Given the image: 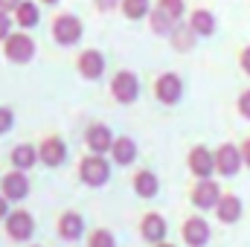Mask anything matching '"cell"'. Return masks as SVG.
Segmentation results:
<instances>
[{
    "instance_id": "18",
    "label": "cell",
    "mask_w": 250,
    "mask_h": 247,
    "mask_svg": "<svg viewBox=\"0 0 250 247\" xmlns=\"http://www.w3.org/2000/svg\"><path fill=\"white\" fill-rule=\"evenodd\" d=\"M134 157H137V145H134V140H128V137L114 140V160H117L120 166H128Z\"/></svg>"
},
{
    "instance_id": "23",
    "label": "cell",
    "mask_w": 250,
    "mask_h": 247,
    "mask_svg": "<svg viewBox=\"0 0 250 247\" xmlns=\"http://www.w3.org/2000/svg\"><path fill=\"white\" fill-rule=\"evenodd\" d=\"M12 163H15L18 169L35 166V148H32V145H18V148L12 151Z\"/></svg>"
},
{
    "instance_id": "2",
    "label": "cell",
    "mask_w": 250,
    "mask_h": 247,
    "mask_svg": "<svg viewBox=\"0 0 250 247\" xmlns=\"http://www.w3.org/2000/svg\"><path fill=\"white\" fill-rule=\"evenodd\" d=\"M187 163H189V172H192L198 181H204V178H212V175H215V154H212L207 145H195V148L189 151Z\"/></svg>"
},
{
    "instance_id": "12",
    "label": "cell",
    "mask_w": 250,
    "mask_h": 247,
    "mask_svg": "<svg viewBox=\"0 0 250 247\" xmlns=\"http://www.w3.org/2000/svg\"><path fill=\"white\" fill-rule=\"evenodd\" d=\"M189 26H192V32H195V35L209 38V35L215 32L218 21H215V15H212L209 9H195V12L189 15Z\"/></svg>"
},
{
    "instance_id": "6",
    "label": "cell",
    "mask_w": 250,
    "mask_h": 247,
    "mask_svg": "<svg viewBox=\"0 0 250 247\" xmlns=\"http://www.w3.org/2000/svg\"><path fill=\"white\" fill-rule=\"evenodd\" d=\"M79 175H82V181L87 186H102L108 181V175H111V166L96 154V157H84L82 160V166H79Z\"/></svg>"
},
{
    "instance_id": "34",
    "label": "cell",
    "mask_w": 250,
    "mask_h": 247,
    "mask_svg": "<svg viewBox=\"0 0 250 247\" xmlns=\"http://www.w3.org/2000/svg\"><path fill=\"white\" fill-rule=\"evenodd\" d=\"M6 209H9V206H6V198H0V218L6 215Z\"/></svg>"
},
{
    "instance_id": "35",
    "label": "cell",
    "mask_w": 250,
    "mask_h": 247,
    "mask_svg": "<svg viewBox=\"0 0 250 247\" xmlns=\"http://www.w3.org/2000/svg\"><path fill=\"white\" fill-rule=\"evenodd\" d=\"M157 247H175V245H166V242H160V245H157Z\"/></svg>"
},
{
    "instance_id": "10",
    "label": "cell",
    "mask_w": 250,
    "mask_h": 247,
    "mask_svg": "<svg viewBox=\"0 0 250 247\" xmlns=\"http://www.w3.org/2000/svg\"><path fill=\"white\" fill-rule=\"evenodd\" d=\"M32 53H35V44L29 35H9L6 38V59L9 62H29Z\"/></svg>"
},
{
    "instance_id": "27",
    "label": "cell",
    "mask_w": 250,
    "mask_h": 247,
    "mask_svg": "<svg viewBox=\"0 0 250 247\" xmlns=\"http://www.w3.org/2000/svg\"><path fill=\"white\" fill-rule=\"evenodd\" d=\"M90 247H114V236L108 230H96L90 236Z\"/></svg>"
},
{
    "instance_id": "24",
    "label": "cell",
    "mask_w": 250,
    "mask_h": 247,
    "mask_svg": "<svg viewBox=\"0 0 250 247\" xmlns=\"http://www.w3.org/2000/svg\"><path fill=\"white\" fill-rule=\"evenodd\" d=\"M123 12H125V18L140 21V18L148 15V0H123Z\"/></svg>"
},
{
    "instance_id": "11",
    "label": "cell",
    "mask_w": 250,
    "mask_h": 247,
    "mask_svg": "<svg viewBox=\"0 0 250 247\" xmlns=\"http://www.w3.org/2000/svg\"><path fill=\"white\" fill-rule=\"evenodd\" d=\"M32 230H35V224H32V215H26V212H12L6 218V233L18 242H26L32 236Z\"/></svg>"
},
{
    "instance_id": "4",
    "label": "cell",
    "mask_w": 250,
    "mask_h": 247,
    "mask_svg": "<svg viewBox=\"0 0 250 247\" xmlns=\"http://www.w3.org/2000/svg\"><path fill=\"white\" fill-rule=\"evenodd\" d=\"M181 236H184V242L189 247H207L209 245V236H212V230H209V224H207V218H201V215H192L184 221V230H181Z\"/></svg>"
},
{
    "instance_id": "29",
    "label": "cell",
    "mask_w": 250,
    "mask_h": 247,
    "mask_svg": "<svg viewBox=\"0 0 250 247\" xmlns=\"http://www.w3.org/2000/svg\"><path fill=\"white\" fill-rule=\"evenodd\" d=\"M9 35H12V21L6 12H0V41H6Z\"/></svg>"
},
{
    "instance_id": "31",
    "label": "cell",
    "mask_w": 250,
    "mask_h": 247,
    "mask_svg": "<svg viewBox=\"0 0 250 247\" xmlns=\"http://www.w3.org/2000/svg\"><path fill=\"white\" fill-rule=\"evenodd\" d=\"M239 148H242V163L250 169V137H245V140H242V145H239Z\"/></svg>"
},
{
    "instance_id": "32",
    "label": "cell",
    "mask_w": 250,
    "mask_h": 247,
    "mask_svg": "<svg viewBox=\"0 0 250 247\" xmlns=\"http://www.w3.org/2000/svg\"><path fill=\"white\" fill-rule=\"evenodd\" d=\"M21 0H0V12H9V9H18Z\"/></svg>"
},
{
    "instance_id": "3",
    "label": "cell",
    "mask_w": 250,
    "mask_h": 247,
    "mask_svg": "<svg viewBox=\"0 0 250 247\" xmlns=\"http://www.w3.org/2000/svg\"><path fill=\"white\" fill-rule=\"evenodd\" d=\"M192 204L198 206V209H215V204H218V198H221V186L215 184L212 178H204V181H198V184L192 186Z\"/></svg>"
},
{
    "instance_id": "13",
    "label": "cell",
    "mask_w": 250,
    "mask_h": 247,
    "mask_svg": "<svg viewBox=\"0 0 250 247\" xmlns=\"http://www.w3.org/2000/svg\"><path fill=\"white\" fill-rule=\"evenodd\" d=\"M143 239L146 242H154V245H160L163 239H166V218L163 215H157V212H151V215H146L143 218Z\"/></svg>"
},
{
    "instance_id": "14",
    "label": "cell",
    "mask_w": 250,
    "mask_h": 247,
    "mask_svg": "<svg viewBox=\"0 0 250 247\" xmlns=\"http://www.w3.org/2000/svg\"><path fill=\"white\" fill-rule=\"evenodd\" d=\"M38 154H41V160H44L47 166H62V163H64V157H67V148H64V143H62V140L50 137V140H44V143H41Z\"/></svg>"
},
{
    "instance_id": "28",
    "label": "cell",
    "mask_w": 250,
    "mask_h": 247,
    "mask_svg": "<svg viewBox=\"0 0 250 247\" xmlns=\"http://www.w3.org/2000/svg\"><path fill=\"white\" fill-rule=\"evenodd\" d=\"M12 123H15L12 111H9V108H0V134H6V131L12 128Z\"/></svg>"
},
{
    "instance_id": "26",
    "label": "cell",
    "mask_w": 250,
    "mask_h": 247,
    "mask_svg": "<svg viewBox=\"0 0 250 247\" xmlns=\"http://www.w3.org/2000/svg\"><path fill=\"white\" fill-rule=\"evenodd\" d=\"M236 111H239V117H242V120H248V123H250V87L239 93V99H236Z\"/></svg>"
},
{
    "instance_id": "16",
    "label": "cell",
    "mask_w": 250,
    "mask_h": 247,
    "mask_svg": "<svg viewBox=\"0 0 250 247\" xmlns=\"http://www.w3.org/2000/svg\"><path fill=\"white\" fill-rule=\"evenodd\" d=\"M79 70H82V76H87V79H99L102 70H105V59H102V53H96V50L82 53V59H79Z\"/></svg>"
},
{
    "instance_id": "19",
    "label": "cell",
    "mask_w": 250,
    "mask_h": 247,
    "mask_svg": "<svg viewBox=\"0 0 250 247\" xmlns=\"http://www.w3.org/2000/svg\"><path fill=\"white\" fill-rule=\"evenodd\" d=\"M59 233H62V239H79L82 236V218L76 215V212H64L62 221H59Z\"/></svg>"
},
{
    "instance_id": "33",
    "label": "cell",
    "mask_w": 250,
    "mask_h": 247,
    "mask_svg": "<svg viewBox=\"0 0 250 247\" xmlns=\"http://www.w3.org/2000/svg\"><path fill=\"white\" fill-rule=\"evenodd\" d=\"M96 6H99L102 12H108V9H114V6H117V0H96Z\"/></svg>"
},
{
    "instance_id": "1",
    "label": "cell",
    "mask_w": 250,
    "mask_h": 247,
    "mask_svg": "<svg viewBox=\"0 0 250 247\" xmlns=\"http://www.w3.org/2000/svg\"><path fill=\"white\" fill-rule=\"evenodd\" d=\"M212 154H215V172H218L221 178H233V175H239V169L245 166V163H242V148L233 145V143H221Z\"/></svg>"
},
{
    "instance_id": "25",
    "label": "cell",
    "mask_w": 250,
    "mask_h": 247,
    "mask_svg": "<svg viewBox=\"0 0 250 247\" xmlns=\"http://www.w3.org/2000/svg\"><path fill=\"white\" fill-rule=\"evenodd\" d=\"M157 9H160L166 18H172V21L178 23V21L184 18V9H187V6H184V0H157Z\"/></svg>"
},
{
    "instance_id": "21",
    "label": "cell",
    "mask_w": 250,
    "mask_h": 247,
    "mask_svg": "<svg viewBox=\"0 0 250 247\" xmlns=\"http://www.w3.org/2000/svg\"><path fill=\"white\" fill-rule=\"evenodd\" d=\"M15 18H18V23H21V26H35V23H38V6H35V3H26V0H21V3H18V9H15Z\"/></svg>"
},
{
    "instance_id": "22",
    "label": "cell",
    "mask_w": 250,
    "mask_h": 247,
    "mask_svg": "<svg viewBox=\"0 0 250 247\" xmlns=\"http://www.w3.org/2000/svg\"><path fill=\"white\" fill-rule=\"evenodd\" d=\"M195 32H192V26H175V32H172V41H175V47L181 50V53H187V50H192L195 47Z\"/></svg>"
},
{
    "instance_id": "7",
    "label": "cell",
    "mask_w": 250,
    "mask_h": 247,
    "mask_svg": "<svg viewBox=\"0 0 250 247\" xmlns=\"http://www.w3.org/2000/svg\"><path fill=\"white\" fill-rule=\"evenodd\" d=\"M242 212H245L242 198H239L236 192H221V198H218V204H215L218 221H221V224H236V221L242 218Z\"/></svg>"
},
{
    "instance_id": "8",
    "label": "cell",
    "mask_w": 250,
    "mask_h": 247,
    "mask_svg": "<svg viewBox=\"0 0 250 247\" xmlns=\"http://www.w3.org/2000/svg\"><path fill=\"white\" fill-rule=\"evenodd\" d=\"M111 93H114V99H117V102H123V105L134 102V99H137V93H140V82H137V76H134V73H128V70L117 73V76H114V84H111Z\"/></svg>"
},
{
    "instance_id": "17",
    "label": "cell",
    "mask_w": 250,
    "mask_h": 247,
    "mask_svg": "<svg viewBox=\"0 0 250 247\" xmlns=\"http://www.w3.org/2000/svg\"><path fill=\"white\" fill-rule=\"evenodd\" d=\"M87 145H90L96 154H102V151L114 148V137H111V131H108L105 125H93V128L87 131Z\"/></svg>"
},
{
    "instance_id": "5",
    "label": "cell",
    "mask_w": 250,
    "mask_h": 247,
    "mask_svg": "<svg viewBox=\"0 0 250 247\" xmlns=\"http://www.w3.org/2000/svg\"><path fill=\"white\" fill-rule=\"evenodd\" d=\"M154 96H157L163 105H175V102L184 96V82H181V76L163 73V76L154 82Z\"/></svg>"
},
{
    "instance_id": "15",
    "label": "cell",
    "mask_w": 250,
    "mask_h": 247,
    "mask_svg": "<svg viewBox=\"0 0 250 247\" xmlns=\"http://www.w3.org/2000/svg\"><path fill=\"white\" fill-rule=\"evenodd\" d=\"M26 195H29V184H26V178H23L21 172H12V175L3 178V198L21 201V198H26Z\"/></svg>"
},
{
    "instance_id": "36",
    "label": "cell",
    "mask_w": 250,
    "mask_h": 247,
    "mask_svg": "<svg viewBox=\"0 0 250 247\" xmlns=\"http://www.w3.org/2000/svg\"><path fill=\"white\" fill-rule=\"evenodd\" d=\"M44 3H59V0H44Z\"/></svg>"
},
{
    "instance_id": "9",
    "label": "cell",
    "mask_w": 250,
    "mask_h": 247,
    "mask_svg": "<svg viewBox=\"0 0 250 247\" xmlns=\"http://www.w3.org/2000/svg\"><path fill=\"white\" fill-rule=\"evenodd\" d=\"M53 35H56V41L64 44V47L76 44V41L82 38V23H79V18H73V15H59L56 23H53Z\"/></svg>"
},
{
    "instance_id": "30",
    "label": "cell",
    "mask_w": 250,
    "mask_h": 247,
    "mask_svg": "<svg viewBox=\"0 0 250 247\" xmlns=\"http://www.w3.org/2000/svg\"><path fill=\"white\" fill-rule=\"evenodd\" d=\"M239 67H242V73H248L250 76V44L248 47H242V53H239Z\"/></svg>"
},
{
    "instance_id": "20",
    "label": "cell",
    "mask_w": 250,
    "mask_h": 247,
    "mask_svg": "<svg viewBox=\"0 0 250 247\" xmlns=\"http://www.w3.org/2000/svg\"><path fill=\"white\" fill-rule=\"evenodd\" d=\"M157 178H154V172H137V178H134V189H137V195H143V198H154L157 195Z\"/></svg>"
}]
</instances>
